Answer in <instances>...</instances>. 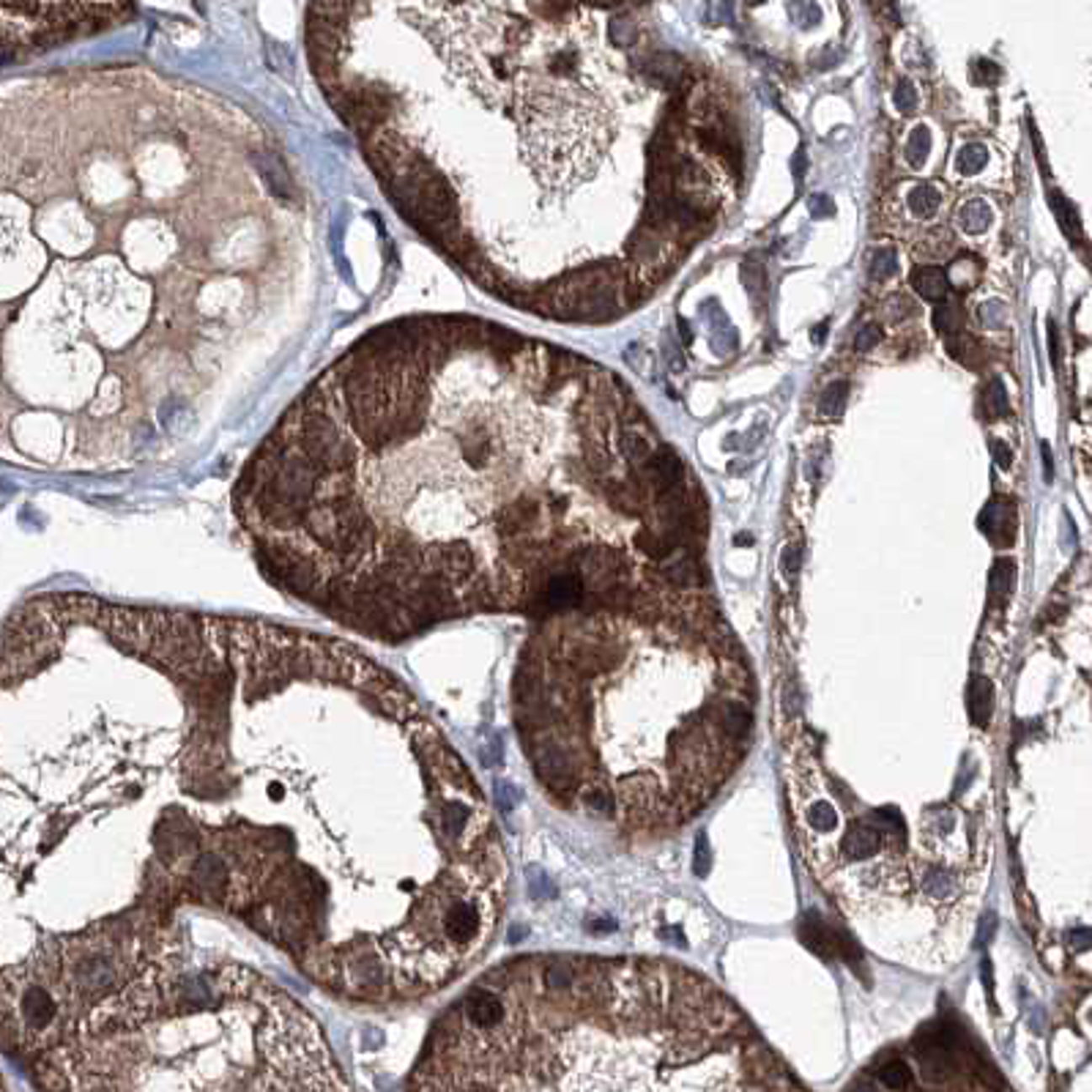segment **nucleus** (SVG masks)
Wrapping results in <instances>:
<instances>
[{
  "label": "nucleus",
  "instance_id": "obj_1",
  "mask_svg": "<svg viewBox=\"0 0 1092 1092\" xmlns=\"http://www.w3.org/2000/svg\"><path fill=\"white\" fill-rule=\"evenodd\" d=\"M504 901L477 778L354 643L91 594L0 627V1048L28 1065L184 964L187 914L392 1008L461 980Z\"/></svg>",
  "mask_w": 1092,
  "mask_h": 1092
},
{
  "label": "nucleus",
  "instance_id": "obj_2",
  "mask_svg": "<svg viewBox=\"0 0 1092 1092\" xmlns=\"http://www.w3.org/2000/svg\"><path fill=\"white\" fill-rule=\"evenodd\" d=\"M318 238L274 137L154 69L0 80V455L198 446L307 329Z\"/></svg>",
  "mask_w": 1092,
  "mask_h": 1092
},
{
  "label": "nucleus",
  "instance_id": "obj_3",
  "mask_svg": "<svg viewBox=\"0 0 1092 1092\" xmlns=\"http://www.w3.org/2000/svg\"><path fill=\"white\" fill-rule=\"evenodd\" d=\"M559 359L457 315L378 326L242 468L233 512L271 581L367 638L545 610L570 498L553 487ZM581 578V575H578Z\"/></svg>",
  "mask_w": 1092,
  "mask_h": 1092
},
{
  "label": "nucleus",
  "instance_id": "obj_4",
  "mask_svg": "<svg viewBox=\"0 0 1092 1092\" xmlns=\"http://www.w3.org/2000/svg\"><path fill=\"white\" fill-rule=\"evenodd\" d=\"M540 783L638 829L682 824L745 759L753 682L723 641L632 643L603 621L545 627L515 676Z\"/></svg>",
  "mask_w": 1092,
  "mask_h": 1092
},
{
  "label": "nucleus",
  "instance_id": "obj_5",
  "mask_svg": "<svg viewBox=\"0 0 1092 1092\" xmlns=\"http://www.w3.org/2000/svg\"><path fill=\"white\" fill-rule=\"evenodd\" d=\"M30 1070L39 1092H354L318 1019L242 964L157 972Z\"/></svg>",
  "mask_w": 1092,
  "mask_h": 1092
},
{
  "label": "nucleus",
  "instance_id": "obj_6",
  "mask_svg": "<svg viewBox=\"0 0 1092 1092\" xmlns=\"http://www.w3.org/2000/svg\"><path fill=\"white\" fill-rule=\"evenodd\" d=\"M791 802L807 866L873 947L947 961L977 906L988 833L980 818L928 805L917 818L838 789L811 750L791 759Z\"/></svg>",
  "mask_w": 1092,
  "mask_h": 1092
},
{
  "label": "nucleus",
  "instance_id": "obj_7",
  "mask_svg": "<svg viewBox=\"0 0 1092 1092\" xmlns=\"http://www.w3.org/2000/svg\"><path fill=\"white\" fill-rule=\"evenodd\" d=\"M129 3H0V61H12L126 23Z\"/></svg>",
  "mask_w": 1092,
  "mask_h": 1092
},
{
  "label": "nucleus",
  "instance_id": "obj_8",
  "mask_svg": "<svg viewBox=\"0 0 1092 1092\" xmlns=\"http://www.w3.org/2000/svg\"><path fill=\"white\" fill-rule=\"evenodd\" d=\"M912 288L920 293L923 299L939 301V299L947 296L950 277L945 274L942 269H936V266H920V269L912 271Z\"/></svg>",
  "mask_w": 1092,
  "mask_h": 1092
},
{
  "label": "nucleus",
  "instance_id": "obj_9",
  "mask_svg": "<svg viewBox=\"0 0 1092 1092\" xmlns=\"http://www.w3.org/2000/svg\"><path fill=\"white\" fill-rule=\"evenodd\" d=\"M649 468H652L654 479L660 482V487L676 485V479H679V474H682L679 457H676L671 450H660V452L649 455Z\"/></svg>",
  "mask_w": 1092,
  "mask_h": 1092
},
{
  "label": "nucleus",
  "instance_id": "obj_10",
  "mask_svg": "<svg viewBox=\"0 0 1092 1092\" xmlns=\"http://www.w3.org/2000/svg\"><path fill=\"white\" fill-rule=\"evenodd\" d=\"M958 225L967 233H983L991 225V209L983 200H969L958 209Z\"/></svg>",
  "mask_w": 1092,
  "mask_h": 1092
},
{
  "label": "nucleus",
  "instance_id": "obj_11",
  "mask_svg": "<svg viewBox=\"0 0 1092 1092\" xmlns=\"http://www.w3.org/2000/svg\"><path fill=\"white\" fill-rule=\"evenodd\" d=\"M939 200H942L939 198V189L931 187V184H920V187H914L909 192V209L917 216H934L939 209Z\"/></svg>",
  "mask_w": 1092,
  "mask_h": 1092
},
{
  "label": "nucleus",
  "instance_id": "obj_12",
  "mask_svg": "<svg viewBox=\"0 0 1092 1092\" xmlns=\"http://www.w3.org/2000/svg\"><path fill=\"white\" fill-rule=\"evenodd\" d=\"M846 400H849V384L846 381H835V384H829L824 389L822 400H818V411L824 417H840L846 408Z\"/></svg>",
  "mask_w": 1092,
  "mask_h": 1092
},
{
  "label": "nucleus",
  "instance_id": "obj_13",
  "mask_svg": "<svg viewBox=\"0 0 1092 1092\" xmlns=\"http://www.w3.org/2000/svg\"><path fill=\"white\" fill-rule=\"evenodd\" d=\"M986 162H988V151H986V146L972 143V146H964V148L958 151L956 165H958L961 173H964V176H975L977 170L986 168Z\"/></svg>",
  "mask_w": 1092,
  "mask_h": 1092
},
{
  "label": "nucleus",
  "instance_id": "obj_14",
  "mask_svg": "<svg viewBox=\"0 0 1092 1092\" xmlns=\"http://www.w3.org/2000/svg\"><path fill=\"white\" fill-rule=\"evenodd\" d=\"M928 151H931V132L925 126H914V132L909 135V143H906V159L914 168H920L928 159Z\"/></svg>",
  "mask_w": 1092,
  "mask_h": 1092
},
{
  "label": "nucleus",
  "instance_id": "obj_15",
  "mask_svg": "<svg viewBox=\"0 0 1092 1092\" xmlns=\"http://www.w3.org/2000/svg\"><path fill=\"white\" fill-rule=\"evenodd\" d=\"M934 323H936V329L942 332V334L958 332L961 329V307H958V304H953V301L942 304V307L934 312Z\"/></svg>",
  "mask_w": 1092,
  "mask_h": 1092
},
{
  "label": "nucleus",
  "instance_id": "obj_16",
  "mask_svg": "<svg viewBox=\"0 0 1092 1092\" xmlns=\"http://www.w3.org/2000/svg\"><path fill=\"white\" fill-rule=\"evenodd\" d=\"M895 271H898V255H895L892 249H882V253L873 255L871 274L876 277V280H887V277L895 274Z\"/></svg>",
  "mask_w": 1092,
  "mask_h": 1092
},
{
  "label": "nucleus",
  "instance_id": "obj_17",
  "mask_svg": "<svg viewBox=\"0 0 1092 1092\" xmlns=\"http://www.w3.org/2000/svg\"><path fill=\"white\" fill-rule=\"evenodd\" d=\"M742 282H745V288H748V293L753 299H759L761 296V290L767 288V274H764V269L761 266H745L742 269Z\"/></svg>",
  "mask_w": 1092,
  "mask_h": 1092
},
{
  "label": "nucleus",
  "instance_id": "obj_18",
  "mask_svg": "<svg viewBox=\"0 0 1092 1092\" xmlns=\"http://www.w3.org/2000/svg\"><path fill=\"white\" fill-rule=\"evenodd\" d=\"M986 406L991 413H997V417L1008 413V392H1004L1002 381H991V386L986 392Z\"/></svg>",
  "mask_w": 1092,
  "mask_h": 1092
},
{
  "label": "nucleus",
  "instance_id": "obj_19",
  "mask_svg": "<svg viewBox=\"0 0 1092 1092\" xmlns=\"http://www.w3.org/2000/svg\"><path fill=\"white\" fill-rule=\"evenodd\" d=\"M625 452H627V457L632 463H647L649 461V444L641 439V435H632V433H627L625 435Z\"/></svg>",
  "mask_w": 1092,
  "mask_h": 1092
},
{
  "label": "nucleus",
  "instance_id": "obj_20",
  "mask_svg": "<svg viewBox=\"0 0 1092 1092\" xmlns=\"http://www.w3.org/2000/svg\"><path fill=\"white\" fill-rule=\"evenodd\" d=\"M892 99H895V107H898L901 113H912L914 107H917V91H914V85H912L909 80H903V83L898 85V88H895Z\"/></svg>",
  "mask_w": 1092,
  "mask_h": 1092
},
{
  "label": "nucleus",
  "instance_id": "obj_21",
  "mask_svg": "<svg viewBox=\"0 0 1092 1092\" xmlns=\"http://www.w3.org/2000/svg\"><path fill=\"white\" fill-rule=\"evenodd\" d=\"M882 340V329L876 323H868V326H862V329L857 332V337H855V345H857V351H871V348H876V343Z\"/></svg>",
  "mask_w": 1092,
  "mask_h": 1092
},
{
  "label": "nucleus",
  "instance_id": "obj_22",
  "mask_svg": "<svg viewBox=\"0 0 1092 1092\" xmlns=\"http://www.w3.org/2000/svg\"><path fill=\"white\" fill-rule=\"evenodd\" d=\"M807 209H811V214L816 216V220H824V216H833L835 214V205H833V200L827 198V194H813V198L807 200Z\"/></svg>",
  "mask_w": 1092,
  "mask_h": 1092
},
{
  "label": "nucleus",
  "instance_id": "obj_23",
  "mask_svg": "<svg viewBox=\"0 0 1092 1092\" xmlns=\"http://www.w3.org/2000/svg\"><path fill=\"white\" fill-rule=\"evenodd\" d=\"M991 450H993V455H997V463H999L1002 468H1008V466L1013 463V452H1010L1002 441H993V444H991Z\"/></svg>",
  "mask_w": 1092,
  "mask_h": 1092
},
{
  "label": "nucleus",
  "instance_id": "obj_24",
  "mask_svg": "<svg viewBox=\"0 0 1092 1092\" xmlns=\"http://www.w3.org/2000/svg\"><path fill=\"white\" fill-rule=\"evenodd\" d=\"M977 69L983 72V77H986L988 83H997V80H999V69L993 67L991 61H980V63H977Z\"/></svg>",
  "mask_w": 1092,
  "mask_h": 1092
},
{
  "label": "nucleus",
  "instance_id": "obj_25",
  "mask_svg": "<svg viewBox=\"0 0 1092 1092\" xmlns=\"http://www.w3.org/2000/svg\"><path fill=\"white\" fill-rule=\"evenodd\" d=\"M1048 345H1052V359H1054V365H1059V348H1057V329H1054V323L1048 326Z\"/></svg>",
  "mask_w": 1092,
  "mask_h": 1092
},
{
  "label": "nucleus",
  "instance_id": "obj_26",
  "mask_svg": "<svg viewBox=\"0 0 1092 1092\" xmlns=\"http://www.w3.org/2000/svg\"><path fill=\"white\" fill-rule=\"evenodd\" d=\"M794 176H796V178H802V176H805V154H802V151L794 157Z\"/></svg>",
  "mask_w": 1092,
  "mask_h": 1092
},
{
  "label": "nucleus",
  "instance_id": "obj_27",
  "mask_svg": "<svg viewBox=\"0 0 1092 1092\" xmlns=\"http://www.w3.org/2000/svg\"><path fill=\"white\" fill-rule=\"evenodd\" d=\"M1041 450H1043V461H1046V479L1052 482V452H1048V444H1043Z\"/></svg>",
  "mask_w": 1092,
  "mask_h": 1092
},
{
  "label": "nucleus",
  "instance_id": "obj_28",
  "mask_svg": "<svg viewBox=\"0 0 1092 1092\" xmlns=\"http://www.w3.org/2000/svg\"><path fill=\"white\" fill-rule=\"evenodd\" d=\"M824 332H827V323H822V326H818V329L813 332V340H816V343H822V340H824Z\"/></svg>",
  "mask_w": 1092,
  "mask_h": 1092
}]
</instances>
